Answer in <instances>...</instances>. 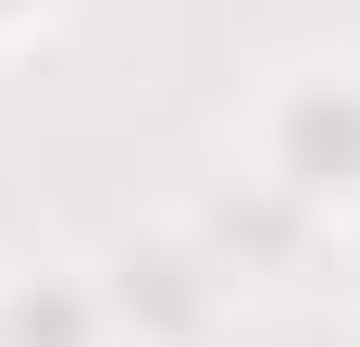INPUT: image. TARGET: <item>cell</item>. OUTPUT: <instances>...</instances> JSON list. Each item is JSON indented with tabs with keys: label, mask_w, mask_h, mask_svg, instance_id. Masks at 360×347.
Instances as JSON below:
<instances>
[{
	"label": "cell",
	"mask_w": 360,
	"mask_h": 347,
	"mask_svg": "<svg viewBox=\"0 0 360 347\" xmlns=\"http://www.w3.org/2000/svg\"><path fill=\"white\" fill-rule=\"evenodd\" d=\"M286 186H360V100H298L286 112Z\"/></svg>",
	"instance_id": "cell-1"
},
{
	"label": "cell",
	"mask_w": 360,
	"mask_h": 347,
	"mask_svg": "<svg viewBox=\"0 0 360 347\" xmlns=\"http://www.w3.org/2000/svg\"><path fill=\"white\" fill-rule=\"evenodd\" d=\"M87 335V310H75L63 285H50V298H25V310H13V347H75Z\"/></svg>",
	"instance_id": "cell-2"
},
{
	"label": "cell",
	"mask_w": 360,
	"mask_h": 347,
	"mask_svg": "<svg viewBox=\"0 0 360 347\" xmlns=\"http://www.w3.org/2000/svg\"><path fill=\"white\" fill-rule=\"evenodd\" d=\"M0 13H13V0H0Z\"/></svg>",
	"instance_id": "cell-3"
}]
</instances>
